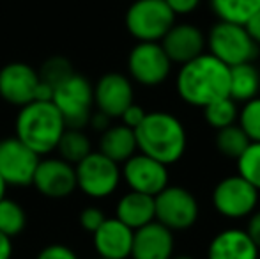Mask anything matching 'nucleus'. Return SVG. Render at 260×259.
I'll return each instance as SVG.
<instances>
[{"label":"nucleus","mask_w":260,"mask_h":259,"mask_svg":"<svg viewBox=\"0 0 260 259\" xmlns=\"http://www.w3.org/2000/svg\"><path fill=\"white\" fill-rule=\"evenodd\" d=\"M175 91L186 105L204 108L212 101L229 98L230 68L209 52L179 66Z\"/></svg>","instance_id":"obj_1"},{"label":"nucleus","mask_w":260,"mask_h":259,"mask_svg":"<svg viewBox=\"0 0 260 259\" xmlns=\"http://www.w3.org/2000/svg\"><path fill=\"white\" fill-rule=\"evenodd\" d=\"M135 137L138 153H144L167 167L182 160L188 148L184 123L167 110L147 112L142 125L135 130Z\"/></svg>","instance_id":"obj_2"},{"label":"nucleus","mask_w":260,"mask_h":259,"mask_svg":"<svg viewBox=\"0 0 260 259\" xmlns=\"http://www.w3.org/2000/svg\"><path fill=\"white\" fill-rule=\"evenodd\" d=\"M66 123L52 101H30L20 107L14 121V137L36 155L45 156L57 149Z\"/></svg>","instance_id":"obj_3"},{"label":"nucleus","mask_w":260,"mask_h":259,"mask_svg":"<svg viewBox=\"0 0 260 259\" xmlns=\"http://www.w3.org/2000/svg\"><path fill=\"white\" fill-rule=\"evenodd\" d=\"M206 48L209 53L229 68L253 63L258 46L248 32L246 25L218 20L206 36Z\"/></svg>","instance_id":"obj_4"},{"label":"nucleus","mask_w":260,"mask_h":259,"mask_svg":"<svg viewBox=\"0 0 260 259\" xmlns=\"http://www.w3.org/2000/svg\"><path fill=\"white\" fill-rule=\"evenodd\" d=\"M52 103L60 112L68 128L83 130L94 112L92 83L80 73H71L53 89Z\"/></svg>","instance_id":"obj_5"},{"label":"nucleus","mask_w":260,"mask_h":259,"mask_svg":"<svg viewBox=\"0 0 260 259\" xmlns=\"http://www.w3.org/2000/svg\"><path fill=\"white\" fill-rule=\"evenodd\" d=\"M175 14L165 0H133L124 14V25L138 43H159L172 25Z\"/></svg>","instance_id":"obj_6"},{"label":"nucleus","mask_w":260,"mask_h":259,"mask_svg":"<svg viewBox=\"0 0 260 259\" xmlns=\"http://www.w3.org/2000/svg\"><path fill=\"white\" fill-rule=\"evenodd\" d=\"M156 220L174 233L191 229L200 218V203L191 190L181 185H168L154 197Z\"/></svg>","instance_id":"obj_7"},{"label":"nucleus","mask_w":260,"mask_h":259,"mask_svg":"<svg viewBox=\"0 0 260 259\" xmlns=\"http://www.w3.org/2000/svg\"><path fill=\"white\" fill-rule=\"evenodd\" d=\"M260 192L239 174L219 180L212 188L211 203L214 211L226 220H243L258 208Z\"/></svg>","instance_id":"obj_8"},{"label":"nucleus","mask_w":260,"mask_h":259,"mask_svg":"<svg viewBox=\"0 0 260 259\" xmlns=\"http://www.w3.org/2000/svg\"><path fill=\"white\" fill-rule=\"evenodd\" d=\"M76 190L92 199L110 197L122 181L120 165L106 158L100 151H90L82 162L75 165Z\"/></svg>","instance_id":"obj_9"},{"label":"nucleus","mask_w":260,"mask_h":259,"mask_svg":"<svg viewBox=\"0 0 260 259\" xmlns=\"http://www.w3.org/2000/svg\"><path fill=\"white\" fill-rule=\"evenodd\" d=\"M172 61L161 43H137L127 55L131 82L142 87H157L172 75Z\"/></svg>","instance_id":"obj_10"},{"label":"nucleus","mask_w":260,"mask_h":259,"mask_svg":"<svg viewBox=\"0 0 260 259\" xmlns=\"http://www.w3.org/2000/svg\"><path fill=\"white\" fill-rule=\"evenodd\" d=\"M41 156L16 137L0 140V178L7 187H28L32 185L36 167Z\"/></svg>","instance_id":"obj_11"},{"label":"nucleus","mask_w":260,"mask_h":259,"mask_svg":"<svg viewBox=\"0 0 260 259\" xmlns=\"http://www.w3.org/2000/svg\"><path fill=\"white\" fill-rule=\"evenodd\" d=\"M120 174L129 190L151 197H156L163 188L170 185L168 167L138 151L122 163Z\"/></svg>","instance_id":"obj_12"},{"label":"nucleus","mask_w":260,"mask_h":259,"mask_svg":"<svg viewBox=\"0 0 260 259\" xmlns=\"http://www.w3.org/2000/svg\"><path fill=\"white\" fill-rule=\"evenodd\" d=\"M32 187L50 199H64L76 190L75 165L58 156L41 158L32 178Z\"/></svg>","instance_id":"obj_13"},{"label":"nucleus","mask_w":260,"mask_h":259,"mask_svg":"<svg viewBox=\"0 0 260 259\" xmlns=\"http://www.w3.org/2000/svg\"><path fill=\"white\" fill-rule=\"evenodd\" d=\"M94 89V108L108 116L110 119H119L120 114L135 103V87L129 76L122 73H105Z\"/></svg>","instance_id":"obj_14"},{"label":"nucleus","mask_w":260,"mask_h":259,"mask_svg":"<svg viewBox=\"0 0 260 259\" xmlns=\"http://www.w3.org/2000/svg\"><path fill=\"white\" fill-rule=\"evenodd\" d=\"M39 73L27 63H9L0 69V98L13 107H23L36 100Z\"/></svg>","instance_id":"obj_15"},{"label":"nucleus","mask_w":260,"mask_h":259,"mask_svg":"<svg viewBox=\"0 0 260 259\" xmlns=\"http://www.w3.org/2000/svg\"><path fill=\"white\" fill-rule=\"evenodd\" d=\"M161 46L167 52L172 64H184L206 52V34L195 23L175 21L170 31L161 39Z\"/></svg>","instance_id":"obj_16"},{"label":"nucleus","mask_w":260,"mask_h":259,"mask_svg":"<svg viewBox=\"0 0 260 259\" xmlns=\"http://www.w3.org/2000/svg\"><path fill=\"white\" fill-rule=\"evenodd\" d=\"M175 252V233L157 220L137 229L133 235V259H172Z\"/></svg>","instance_id":"obj_17"},{"label":"nucleus","mask_w":260,"mask_h":259,"mask_svg":"<svg viewBox=\"0 0 260 259\" xmlns=\"http://www.w3.org/2000/svg\"><path fill=\"white\" fill-rule=\"evenodd\" d=\"M135 231L115 217L108 218L92 233V243L98 257L127 259L131 257Z\"/></svg>","instance_id":"obj_18"},{"label":"nucleus","mask_w":260,"mask_h":259,"mask_svg":"<svg viewBox=\"0 0 260 259\" xmlns=\"http://www.w3.org/2000/svg\"><path fill=\"white\" fill-rule=\"evenodd\" d=\"M206 256L207 259H260V250L246 229L226 227L212 236Z\"/></svg>","instance_id":"obj_19"},{"label":"nucleus","mask_w":260,"mask_h":259,"mask_svg":"<svg viewBox=\"0 0 260 259\" xmlns=\"http://www.w3.org/2000/svg\"><path fill=\"white\" fill-rule=\"evenodd\" d=\"M115 218L126 224L133 231L144 227L149 222L156 220L154 197L129 190L117 200Z\"/></svg>","instance_id":"obj_20"},{"label":"nucleus","mask_w":260,"mask_h":259,"mask_svg":"<svg viewBox=\"0 0 260 259\" xmlns=\"http://www.w3.org/2000/svg\"><path fill=\"white\" fill-rule=\"evenodd\" d=\"M98 151L101 155H105L106 158L122 165L127 158H131L138 151L135 130L124 126L122 123L120 125H112L100 135Z\"/></svg>","instance_id":"obj_21"},{"label":"nucleus","mask_w":260,"mask_h":259,"mask_svg":"<svg viewBox=\"0 0 260 259\" xmlns=\"http://www.w3.org/2000/svg\"><path fill=\"white\" fill-rule=\"evenodd\" d=\"M260 93V69L253 63L239 64L230 68V93L236 103H244Z\"/></svg>","instance_id":"obj_22"},{"label":"nucleus","mask_w":260,"mask_h":259,"mask_svg":"<svg viewBox=\"0 0 260 259\" xmlns=\"http://www.w3.org/2000/svg\"><path fill=\"white\" fill-rule=\"evenodd\" d=\"M218 20L246 25L260 11V0H209Z\"/></svg>","instance_id":"obj_23"},{"label":"nucleus","mask_w":260,"mask_h":259,"mask_svg":"<svg viewBox=\"0 0 260 259\" xmlns=\"http://www.w3.org/2000/svg\"><path fill=\"white\" fill-rule=\"evenodd\" d=\"M55 151L58 153V158L66 160L71 165H76L92 151V144H90L89 135L83 130L66 128Z\"/></svg>","instance_id":"obj_24"},{"label":"nucleus","mask_w":260,"mask_h":259,"mask_svg":"<svg viewBox=\"0 0 260 259\" xmlns=\"http://www.w3.org/2000/svg\"><path fill=\"white\" fill-rule=\"evenodd\" d=\"M204 110V119L211 128L216 131L226 128V126L237 125V116H239V103L232 100V98H221L218 101H212Z\"/></svg>","instance_id":"obj_25"},{"label":"nucleus","mask_w":260,"mask_h":259,"mask_svg":"<svg viewBox=\"0 0 260 259\" xmlns=\"http://www.w3.org/2000/svg\"><path fill=\"white\" fill-rule=\"evenodd\" d=\"M27 227V213L14 199H0V233L9 238L21 235Z\"/></svg>","instance_id":"obj_26"},{"label":"nucleus","mask_w":260,"mask_h":259,"mask_svg":"<svg viewBox=\"0 0 260 259\" xmlns=\"http://www.w3.org/2000/svg\"><path fill=\"white\" fill-rule=\"evenodd\" d=\"M248 144H250V138L244 135V131L237 125L226 126V128L216 131L214 146L218 153H221L225 158L237 160L243 155L244 149L248 148Z\"/></svg>","instance_id":"obj_27"},{"label":"nucleus","mask_w":260,"mask_h":259,"mask_svg":"<svg viewBox=\"0 0 260 259\" xmlns=\"http://www.w3.org/2000/svg\"><path fill=\"white\" fill-rule=\"evenodd\" d=\"M236 162L237 174L260 192V142H250Z\"/></svg>","instance_id":"obj_28"},{"label":"nucleus","mask_w":260,"mask_h":259,"mask_svg":"<svg viewBox=\"0 0 260 259\" xmlns=\"http://www.w3.org/2000/svg\"><path fill=\"white\" fill-rule=\"evenodd\" d=\"M237 126L244 131L250 142H260V96L244 101L239 108Z\"/></svg>","instance_id":"obj_29"},{"label":"nucleus","mask_w":260,"mask_h":259,"mask_svg":"<svg viewBox=\"0 0 260 259\" xmlns=\"http://www.w3.org/2000/svg\"><path fill=\"white\" fill-rule=\"evenodd\" d=\"M38 73L43 82L52 85L55 89V85H58L62 80H66L75 71H73V66L68 59H64V57H50V59L41 66V69H39Z\"/></svg>","instance_id":"obj_30"},{"label":"nucleus","mask_w":260,"mask_h":259,"mask_svg":"<svg viewBox=\"0 0 260 259\" xmlns=\"http://www.w3.org/2000/svg\"><path fill=\"white\" fill-rule=\"evenodd\" d=\"M105 220H106L105 211L98 206H87L80 211V218H78L80 227H82L85 233H90V235H92Z\"/></svg>","instance_id":"obj_31"},{"label":"nucleus","mask_w":260,"mask_h":259,"mask_svg":"<svg viewBox=\"0 0 260 259\" xmlns=\"http://www.w3.org/2000/svg\"><path fill=\"white\" fill-rule=\"evenodd\" d=\"M36 259H80L78 254L64 243H52L39 250Z\"/></svg>","instance_id":"obj_32"},{"label":"nucleus","mask_w":260,"mask_h":259,"mask_svg":"<svg viewBox=\"0 0 260 259\" xmlns=\"http://www.w3.org/2000/svg\"><path fill=\"white\" fill-rule=\"evenodd\" d=\"M145 114H147V112L144 110V107H140L138 103H131L129 107L120 114L119 119L122 121L124 126H127V128H131V130H137L138 126L142 125V121L145 119Z\"/></svg>","instance_id":"obj_33"},{"label":"nucleus","mask_w":260,"mask_h":259,"mask_svg":"<svg viewBox=\"0 0 260 259\" xmlns=\"http://www.w3.org/2000/svg\"><path fill=\"white\" fill-rule=\"evenodd\" d=\"M165 2L175 16H186V14L195 13L202 4V0H165Z\"/></svg>","instance_id":"obj_34"},{"label":"nucleus","mask_w":260,"mask_h":259,"mask_svg":"<svg viewBox=\"0 0 260 259\" xmlns=\"http://www.w3.org/2000/svg\"><path fill=\"white\" fill-rule=\"evenodd\" d=\"M87 126H90L94 131H100V133H103L106 128H110V126H112V119H110L106 114H103V112L96 110V112H92V114H90L89 125H87Z\"/></svg>","instance_id":"obj_35"},{"label":"nucleus","mask_w":260,"mask_h":259,"mask_svg":"<svg viewBox=\"0 0 260 259\" xmlns=\"http://www.w3.org/2000/svg\"><path fill=\"white\" fill-rule=\"evenodd\" d=\"M246 231L250 233V236L253 238V242L257 243V247L260 250V210H255L253 213L248 217Z\"/></svg>","instance_id":"obj_36"},{"label":"nucleus","mask_w":260,"mask_h":259,"mask_svg":"<svg viewBox=\"0 0 260 259\" xmlns=\"http://www.w3.org/2000/svg\"><path fill=\"white\" fill-rule=\"evenodd\" d=\"M246 28H248V32H250L251 38H253L255 45L260 46V11H258L257 14H255L253 18H251L250 21H248Z\"/></svg>","instance_id":"obj_37"},{"label":"nucleus","mask_w":260,"mask_h":259,"mask_svg":"<svg viewBox=\"0 0 260 259\" xmlns=\"http://www.w3.org/2000/svg\"><path fill=\"white\" fill-rule=\"evenodd\" d=\"M13 238L0 233V259H11L13 257Z\"/></svg>","instance_id":"obj_38"},{"label":"nucleus","mask_w":260,"mask_h":259,"mask_svg":"<svg viewBox=\"0 0 260 259\" xmlns=\"http://www.w3.org/2000/svg\"><path fill=\"white\" fill-rule=\"evenodd\" d=\"M6 192H7V185H6V181L0 178V199H4V197H6Z\"/></svg>","instance_id":"obj_39"},{"label":"nucleus","mask_w":260,"mask_h":259,"mask_svg":"<svg viewBox=\"0 0 260 259\" xmlns=\"http://www.w3.org/2000/svg\"><path fill=\"white\" fill-rule=\"evenodd\" d=\"M172 259H195V257L188 256V254H179V256H175V254H174V256H172Z\"/></svg>","instance_id":"obj_40"},{"label":"nucleus","mask_w":260,"mask_h":259,"mask_svg":"<svg viewBox=\"0 0 260 259\" xmlns=\"http://www.w3.org/2000/svg\"><path fill=\"white\" fill-rule=\"evenodd\" d=\"M98 259H105V257H98Z\"/></svg>","instance_id":"obj_41"}]
</instances>
